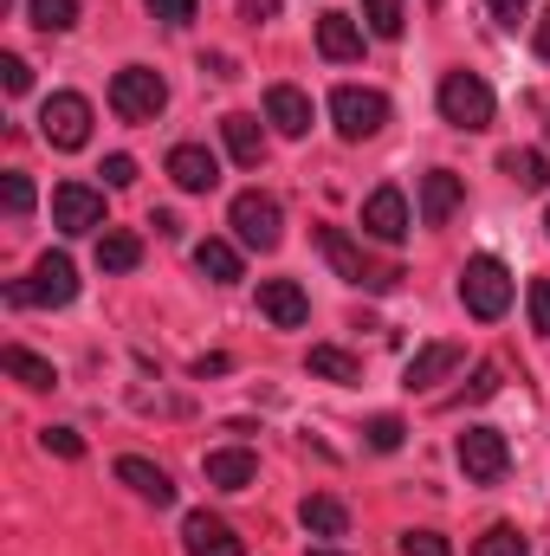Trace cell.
Returning <instances> with one entry per match:
<instances>
[{"label": "cell", "mask_w": 550, "mask_h": 556, "mask_svg": "<svg viewBox=\"0 0 550 556\" xmlns=\"http://www.w3.org/2000/svg\"><path fill=\"white\" fill-rule=\"evenodd\" d=\"M460 304L473 311V317H505L512 311V273H505V260H492V253H479V260H466L460 266Z\"/></svg>", "instance_id": "cell-1"}, {"label": "cell", "mask_w": 550, "mask_h": 556, "mask_svg": "<svg viewBox=\"0 0 550 556\" xmlns=\"http://www.w3.org/2000/svg\"><path fill=\"white\" fill-rule=\"evenodd\" d=\"M111 111H117L124 124H155V117L168 111V85H162V72H149V65H124V72L111 78Z\"/></svg>", "instance_id": "cell-2"}, {"label": "cell", "mask_w": 550, "mask_h": 556, "mask_svg": "<svg viewBox=\"0 0 550 556\" xmlns=\"http://www.w3.org/2000/svg\"><path fill=\"white\" fill-rule=\"evenodd\" d=\"M492 85L479 78V72H447L440 78V117L453 124V130H486L492 124Z\"/></svg>", "instance_id": "cell-3"}, {"label": "cell", "mask_w": 550, "mask_h": 556, "mask_svg": "<svg viewBox=\"0 0 550 556\" xmlns=\"http://www.w3.org/2000/svg\"><path fill=\"white\" fill-rule=\"evenodd\" d=\"M227 220H234V233H240V247H253V253H273L278 240H285V207H278L273 194H260V188H247V194H234V207H227Z\"/></svg>", "instance_id": "cell-4"}, {"label": "cell", "mask_w": 550, "mask_h": 556, "mask_svg": "<svg viewBox=\"0 0 550 556\" xmlns=\"http://www.w3.org/2000/svg\"><path fill=\"white\" fill-rule=\"evenodd\" d=\"M78 298V273H72V260L65 253H46L33 278H13L7 285V304H46V311H59V304H72Z\"/></svg>", "instance_id": "cell-5"}, {"label": "cell", "mask_w": 550, "mask_h": 556, "mask_svg": "<svg viewBox=\"0 0 550 556\" xmlns=\"http://www.w3.org/2000/svg\"><path fill=\"white\" fill-rule=\"evenodd\" d=\"M330 117H337V137L343 142H370L389 124V98L383 91H363V85H337L330 91Z\"/></svg>", "instance_id": "cell-6"}, {"label": "cell", "mask_w": 550, "mask_h": 556, "mask_svg": "<svg viewBox=\"0 0 550 556\" xmlns=\"http://www.w3.org/2000/svg\"><path fill=\"white\" fill-rule=\"evenodd\" d=\"M453 453H460L466 485H499V479H505V466H512V446H505V433H499V427H466Z\"/></svg>", "instance_id": "cell-7"}, {"label": "cell", "mask_w": 550, "mask_h": 556, "mask_svg": "<svg viewBox=\"0 0 550 556\" xmlns=\"http://www.w3.org/2000/svg\"><path fill=\"white\" fill-rule=\"evenodd\" d=\"M39 137L52 142V149H85L91 142V104L78 91H52L39 104Z\"/></svg>", "instance_id": "cell-8"}, {"label": "cell", "mask_w": 550, "mask_h": 556, "mask_svg": "<svg viewBox=\"0 0 550 556\" xmlns=\"http://www.w3.org/2000/svg\"><path fill=\"white\" fill-rule=\"evenodd\" d=\"M317 247H324V260L337 266V278H350V285H370V291H389L402 273H389V266H370L363 260V247L343 233V227H317Z\"/></svg>", "instance_id": "cell-9"}, {"label": "cell", "mask_w": 550, "mask_h": 556, "mask_svg": "<svg viewBox=\"0 0 550 556\" xmlns=\"http://www.w3.org/2000/svg\"><path fill=\"white\" fill-rule=\"evenodd\" d=\"M52 227L59 233H98L104 227V194L85 181H59L52 188Z\"/></svg>", "instance_id": "cell-10"}, {"label": "cell", "mask_w": 550, "mask_h": 556, "mask_svg": "<svg viewBox=\"0 0 550 556\" xmlns=\"http://www.w3.org/2000/svg\"><path fill=\"white\" fill-rule=\"evenodd\" d=\"M260 317L278 324V330H304V324H311L304 285H298V278H266V285H260Z\"/></svg>", "instance_id": "cell-11"}, {"label": "cell", "mask_w": 550, "mask_h": 556, "mask_svg": "<svg viewBox=\"0 0 550 556\" xmlns=\"http://www.w3.org/2000/svg\"><path fill=\"white\" fill-rule=\"evenodd\" d=\"M168 181H175L182 194H208V188L221 181L214 149H201V142H175V149H168Z\"/></svg>", "instance_id": "cell-12"}, {"label": "cell", "mask_w": 550, "mask_h": 556, "mask_svg": "<svg viewBox=\"0 0 550 556\" xmlns=\"http://www.w3.org/2000/svg\"><path fill=\"white\" fill-rule=\"evenodd\" d=\"M363 233L383 240V247H396V240L409 233V201H402V188H376V194L363 201Z\"/></svg>", "instance_id": "cell-13"}, {"label": "cell", "mask_w": 550, "mask_h": 556, "mask_svg": "<svg viewBox=\"0 0 550 556\" xmlns=\"http://www.w3.org/2000/svg\"><path fill=\"white\" fill-rule=\"evenodd\" d=\"M182 544H188V556H247V544L234 538V525H221L208 511H188L182 518Z\"/></svg>", "instance_id": "cell-14"}, {"label": "cell", "mask_w": 550, "mask_h": 556, "mask_svg": "<svg viewBox=\"0 0 550 556\" xmlns=\"http://www.w3.org/2000/svg\"><path fill=\"white\" fill-rule=\"evenodd\" d=\"M460 363H466V350H460V343H427V350H414V356H409L402 382H409V389H434V382H447Z\"/></svg>", "instance_id": "cell-15"}, {"label": "cell", "mask_w": 550, "mask_h": 556, "mask_svg": "<svg viewBox=\"0 0 550 556\" xmlns=\"http://www.w3.org/2000/svg\"><path fill=\"white\" fill-rule=\"evenodd\" d=\"M317 52H324L330 65L363 59V26H357L350 13H317Z\"/></svg>", "instance_id": "cell-16"}, {"label": "cell", "mask_w": 550, "mask_h": 556, "mask_svg": "<svg viewBox=\"0 0 550 556\" xmlns=\"http://www.w3.org/2000/svg\"><path fill=\"white\" fill-rule=\"evenodd\" d=\"M266 124H273L278 137H304L311 130V98L298 85H273L266 91Z\"/></svg>", "instance_id": "cell-17"}, {"label": "cell", "mask_w": 550, "mask_h": 556, "mask_svg": "<svg viewBox=\"0 0 550 556\" xmlns=\"http://www.w3.org/2000/svg\"><path fill=\"white\" fill-rule=\"evenodd\" d=\"M460 194H466V188H460V175H453V168H427V175H421V220H427V227H440V220L460 207Z\"/></svg>", "instance_id": "cell-18"}, {"label": "cell", "mask_w": 550, "mask_h": 556, "mask_svg": "<svg viewBox=\"0 0 550 556\" xmlns=\"http://www.w3.org/2000/svg\"><path fill=\"white\" fill-rule=\"evenodd\" d=\"M260 479V459L247 453V446H221V453H208V485H221V492H247Z\"/></svg>", "instance_id": "cell-19"}, {"label": "cell", "mask_w": 550, "mask_h": 556, "mask_svg": "<svg viewBox=\"0 0 550 556\" xmlns=\"http://www.w3.org/2000/svg\"><path fill=\"white\" fill-rule=\"evenodd\" d=\"M117 479H124L137 498H149V505H175L168 472H162V466H149V459H137V453H124V459H117Z\"/></svg>", "instance_id": "cell-20"}, {"label": "cell", "mask_w": 550, "mask_h": 556, "mask_svg": "<svg viewBox=\"0 0 550 556\" xmlns=\"http://www.w3.org/2000/svg\"><path fill=\"white\" fill-rule=\"evenodd\" d=\"M298 525H304L311 538H343V531H350V511H343V498H324V492H311V498L298 505Z\"/></svg>", "instance_id": "cell-21"}, {"label": "cell", "mask_w": 550, "mask_h": 556, "mask_svg": "<svg viewBox=\"0 0 550 556\" xmlns=\"http://www.w3.org/2000/svg\"><path fill=\"white\" fill-rule=\"evenodd\" d=\"M221 137H227V155H234V162L260 168V155H266V137H260V117L234 111V117H221Z\"/></svg>", "instance_id": "cell-22"}, {"label": "cell", "mask_w": 550, "mask_h": 556, "mask_svg": "<svg viewBox=\"0 0 550 556\" xmlns=\"http://www.w3.org/2000/svg\"><path fill=\"white\" fill-rule=\"evenodd\" d=\"M304 369L311 376H324V382H363V363L350 356V350H337V343H311V356H304Z\"/></svg>", "instance_id": "cell-23"}, {"label": "cell", "mask_w": 550, "mask_h": 556, "mask_svg": "<svg viewBox=\"0 0 550 556\" xmlns=\"http://www.w3.org/2000/svg\"><path fill=\"white\" fill-rule=\"evenodd\" d=\"M0 369H7L20 389H52V382H59V376H52V363H46V356H33L26 343H7V350H0Z\"/></svg>", "instance_id": "cell-24"}, {"label": "cell", "mask_w": 550, "mask_h": 556, "mask_svg": "<svg viewBox=\"0 0 550 556\" xmlns=\"http://www.w3.org/2000/svg\"><path fill=\"white\" fill-rule=\"evenodd\" d=\"M195 273L208 278V285H234V278H240V253H234L227 240H201V247H195Z\"/></svg>", "instance_id": "cell-25"}, {"label": "cell", "mask_w": 550, "mask_h": 556, "mask_svg": "<svg viewBox=\"0 0 550 556\" xmlns=\"http://www.w3.org/2000/svg\"><path fill=\"white\" fill-rule=\"evenodd\" d=\"M499 168H505L518 188H532V194H538V188H550V162L538 155V149H505V155H499Z\"/></svg>", "instance_id": "cell-26"}, {"label": "cell", "mask_w": 550, "mask_h": 556, "mask_svg": "<svg viewBox=\"0 0 550 556\" xmlns=\"http://www.w3.org/2000/svg\"><path fill=\"white\" fill-rule=\"evenodd\" d=\"M98 266H104V273H137L142 240L137 233H104V240H98Z\"/></svg>", "instance_id": "cell-27"}, {"label": "cell", "mask_w": 550, "mask_h": 556, "mask_svg": "<svg viewBox=\"0 0 550 556\" xmlns=\"http://www.w3.org/2000/svg\"><path fill=\"white\" fill-rule=\"evenodd\" d=\"M26 13H33L39 33H72L78 26V0H26Z\"/></svg>", "instance_id": "cell-28"}, {"label": "cell", "mask_w": 550, "mask_h": 556, "mask_svg": "<svg viewBox=\"0 0 550 556\" xmlns=\"http://www.w3.org/2000/svg\"><path fill=\"white\" fill-rule=\"evenodd\" d=\"M363 20H370V33H376V39H402V26H409L402 0H363Z\"/></svg>", "instance_id": "cell-29"}, {"label": "cell", "mask_w": 550, "mask_h": 556, "mask_svg": "<svg viewBox=\"0 0 550 556\" xmlns=\"http://www.w3.org/2000/svg\"><path fill=\"white\" fill-rule=\"evenodd\" d=\"M473 556H532V544H525V538H518L512 525H492V531H486V538L473 544Z\"/></svg>", "instance_id": "cell-30"}, {"label": "cell", "mask_w": 550, "mask_h": 556, "mask_svg": "<svg viewBox=\"0 0 550 556\" xmlns=\"http://www.w3.org/2000/svg\"><path fill=\"white\" fill-rule=\"evenodd\" d=\"M499 382H505V369H499V363H479V369H473V382H466L453 402H460V408H466V402H492V395H499Z\"/></svg>", "instance_id": "cell-31"}, {"label": "cell", "mask_w": 550, "mask_h": 556, "mask_svg": "<svg viewBox=\"0 0 550 556\" xmlns=\"http://www.w3.org/2000/svg\"><path fill=\"white\" fill-rule=\"evenodd\" d=\"M0 201H7V214H13V220H20V214H33V181H26L20 168H7V175H0Z\"/></svg>", "instance_id": "cell-32"}, {"label": "cell", "mask_w": 550, "mask_h": 556, "mask_svg": "<svg viewBox=\"0 0 550 556\" xmlns=\"http://www.w3.org/2000/svg\"><path fill=\"white\" fill-rule=\"evenodd\" d=\"M363 440H370L376 453H396V446L409 440V427H402V420H396V415H376V420H370V427H363Z\"/></svg>", "instance_id": "cell-33"}, {"label": "cell", "mask_w": 550, "mask_h": 556, "mask_svg": "<svg viewBox=\"0 0 550 556\" xmlns=\"http://www.w3.org/2000/svg\"><path fill=\"white\" fill-rule=\"evenodd\" d=\"M402 556H453L440 531H402Z\"/></svg>", "instance_id": "cell-34"}, {"label": "cell", "mask_w": 550, "mask_h": 556, "mask_svg": "<svg viewBox=\"0 0 550 556\" xmlns=\"http://www.w3.org/2000/svg\"><path fill=\"white\" fill-rule=\"evenodd\" d=\"M39 446H46V453H59V459H85V440H78L72 427H46V433H39Z\"/></svg>", "instance_id": "cell-35"}, {"label": "cell", "mask_w": 550, "mask_h": 556, "mask_svg": "<svg viewBox=\"0 0 550 556\" xmlns=\"http://www.w3.org/2000/svg\"><path fill=\"white\" fill-rule=\"evenodd\" d=\"M0 85H7V91H13V98H20V91H26V85H33V65H26V59H20V52H0Z\"/></svg>", "instance_id": "cell-36"}, {"label": "cell", "mask_w": 550, "mask_h": 556, "mask_svg": "<svg viewBox=\"0 0 550 556\" xmlns=\"http://www.w3.org/2000/svg\"><path fill=\"white\" fill-rule=\"evenodd\" d=\"M142 7H149L162 26H188V20H195V0H142Z\"/></svg>", "instance_id": "cell-37"}, {"label": "cell", "mask_w": 550, "mask_h": 556, "mask_svg": "<svg viewBox=\"0 0 550 556\" xmlns=\"http://www.w3.org/2000/svg\"><path fill=\"white\" fill-rule=\"evenodd\" d=\"M104 181H111V188H130V181H137V162H130V155H104Z\"/></svg>", "instance_id": "cell-38"}, {"label": "cell", "mask_w": 550, "mask_h": 556, "mask_svg": "<svg viewBox=\"0 0 550 556\" xmlns=\"http://www.w3.org/2000/svg\"><path fill=\"white\" fill-rule=\"evenodd\" d=\"M532 324L550 337V278H538V285H532Z\"/></svg>", "instance_id": "cell-39"}, {"label": "cell", "mask_w": 550, "mask_h": 556, "mask_svg": "<svg viewBox=\"0 0 550 556\" xmlns=\"http://www.w3.org/2000/svg\"><path fill=\"white\" fill-rule=\"evenodd\" d=\"M273 13H278V0H240V20H253V26L273 20Z\"/></svg>", "instance_id": "cell-40"}, {"label": "cell", "mask_w": 550, "mask_h": 556, "mask_svg": "<svg viewBox=\"0 0 550 556\" xmlns=\"http://www.w3.org/2000/svg\"><path fill=\"white\" fill-rule=\"evenodd\" d=\"M486 7H492V13H499V20H505V26H518V13H525V7H532V0H486Z\"/></svg>", "instance_id": "cell-41"}, {"label": "cell", "mask_w": 550, "mask_h": 556, "mask_svg": "<svg viewBox=\"0 0 550 556\" xmlns=\"http://www.w3.org/2000/svg\"><path fill=\"white\" fill-rule=\"evenodd\" d=\"M149 227H155V233H162V240H175V233H182V220H175V214H168V207H155V220H149Z\"/></svg>", "instance_id": "cell-42"}, {"label": "cell", "mask_w": 550, "mask_h": 556, "mask_svg": "<svg viewBox=\"0 0 550 556\" xmlns=\"http://www.w3.org/2000/svg\"><path fill=\"white\" fill-rule=\"evenodd\" d=\"M201 72H214V78H234V59H227V52H214V59H201Z\"/></svg>", "instance_id": "cell-43"}, {"label": "cell", "mask_w": 550, "mask_h": 556, "mask_svg": "<svg viewBox=\"0 0 550 556\" xmlns=\"http://www.w3.org/2000/svg\"><path fill=\"white\" fill-rule=\"evenodd\" d=\"M195 376H201V382H208V376H227V356H201V363H195Z\"/></svg>", "instance_id": "cell-44"}, {"label": "cell", "mask_w": 550, "mask_h": 556, "mask_svg": "<svg viewBox=\"0 0 550 556\" xmlns=\"http://www.w3.org/2000/svg\"><path fill=\"white\" fill-rule=\"evenodd\" d=\"M538 59H550V20L538 26Z\"/></svg>", "instance_id": "cell-45"}, {"label": "cell", "mask_w": 550, "mask_h": 556, "mask_svg": "<svg viewBox=\"0 0 550 556\" xmlns=\"http://www.w3.org/2000/svg\"><path fill=\"white\" fill-rule=\"evenodd\" d=\"M311 556H343V551H311Z\"/></svg>", "instance_id": "cell-46"}, {"label": "cell", "mask_w": 550, "mask_h": 556, "mask_svg": "<svg viewBox=\"0 0 550 556\" xmlns=\"http://www.w3.org/2000/svg\"><path fill=\"white\" fill-rule=\"evenodd\" d=\"M545 137H550V124H545Z\"/></svg>", "instance_id": "cell-47"}, {"label": "cell", "mask_w": 550, "mask_h": 556, "mask_svg": "<svg viewBox=\"0 0 550 556\" xmlns=\"http://www.w3.org/2000/svg\"><path fill=\"white\" fill-rule=\"evenodd\" d=\"M545 233H550V220H545Z\"/></svg>", "instance_id": "cell-48"}]
</instances>
